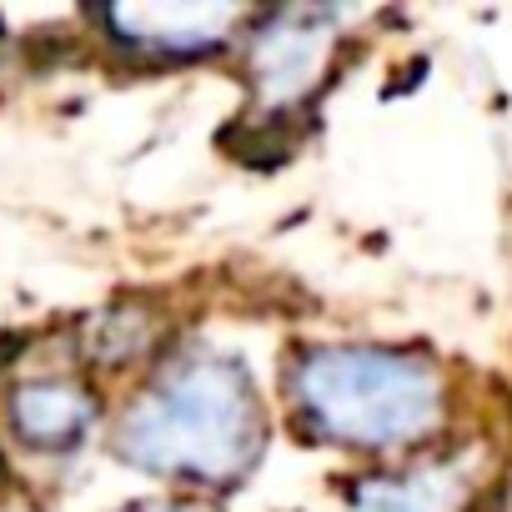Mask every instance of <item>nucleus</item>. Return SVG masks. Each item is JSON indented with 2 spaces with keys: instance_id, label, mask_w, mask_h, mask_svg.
Returning <instances> with one entry per match:
<instances>
[{
  "instance_id": "obj_4",
  "label": "nucleus",
  "mask_w": 512,
  "mask_h": 512,
  "mask_svg": "<svg viewBox=\"0 0 512 512\" xmlns=\"http://www.w3.org/2000/svg\"><path fill=\"white\" fill-rule=\"evenodd\" d=\"M482 497V457L477 447L442 442L412 452L402 462H382L347 487L352 512H472Z\"/></svg>"
},
{
  "instance_id": "obj_6",
  "label": "nucleus",
  "mask_w": 512,
  "mask_h": 512,
  "mask_svg": "<svg viewBox=\"0 0 512 512\" xmlns=\"http://www.w3.org/2000/svg\"><path fill=\"white\" fill-rule=\"evenodd\" d=\"M101 397L81 372H31L6 392V432L36 457H66L91 442Z\"/></svg>"
},
{
  "instance_id": "obj_9",
  "label": "nucleus",
  "mask_w": 512,
  "mask_h": 512,
  "mask_svg": "<svg viewBox=\"0 0 512 512\" xmlns=\"http://www.w3.org/2000/svg\"><path fill=\"white\" fill-rule=\"evenodd\" d=\"M0 512H21V507H0Z\"/></svg>"
},
{
  "instance_id": "obj_1",
  "label": "nucleus",
  "mask_w": 512,
  "mask_h": 512,
  "mask_svg": "<svg viewBox=\"0 0 512 512\" xmlns=\"http://www.w3.org/2000/svg\"><path fill=\"white\" fill-rule=\"evenodd\" d=\"M267 447V407L241 357L181 347L161 357L111 422V452L191 497L251 477Z\"/></svg>"
},
{
  "instance_id": "obj_5",
  "label": "nucleus",
  "mask_w": 512,
  "mask_h": 512,
  "mask_svg": "<svg viewBox=\"0 0 512 512\" xmlns=\"http://www.w3.org/2000/svg\"><path fill=\"white\" fill-rule=\"evenodd\" d=\"M106 36L151 61H196L236 46L251 26V11L221 0H161V6H111L96 16Z\"/></svg>"
},
{
  "instance_id": "obj_7",
  "label": "nucleus",
  "mask_w": 512,
  "mask_h": 512,
  "mask_svg": "<svg viewBox=\"0 0 512 512\" xmlns=\"http://www.w3.org/2000/svg\"><path fill=\"white\" fill-rule=\"evenodd\" d=\"M156 342V322L136 307H121V312H106L86 327V357L91 367H131L136 357H146Z\"/></svg>"
},
{
  "instance_id": "obj_3",
  "label": "nucleus",
  "mask_w": 512,
  "mask_h": 512,
  "mask_svg": "<svg viewBox=\"0 0 512 512\" xmlns=\"http://www.w3.org/2000/svg\"><path fill=\"white\" fill-rule=\"evenodd\" d=\"M342 21H347L342 11H317V6L256 16L241 36V66L256 106L272 116L297 111L332 71V56L342 46Z\"/></svg>"
},
{
  "instance_id": "obj_2",
  "label": "nucleus",
  "mask_w": 512,
  "mask_h": 512,
  "mask_svg": "<svg viewBox=\"0 0 512 512\" xmlns=\"http://www.w3.org/2000/svg\"><path fill=\"white\" fill-rule=\"evenodd\" d=\"M282 392L312 442L377 462L442 447L452 427L442 362L387 342H312L287 362Z\"/></svg>"
},
{
  "instance_id": "obj_8",
  "label": "nucleus",
  "mask_w": 512,
  "mask_h": 512,
  "mask_svg": "<svg viewBox=\"0 0 512 512\" xmlns=\"http://www.w3.org/2000/svg\"><path fill=\"white\" fill-rule=\"evenodd\" d=\"M121 512H216L206 497H191V492H161V497H141V502H126Z\"/></svg>"
}]
</instances>
